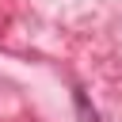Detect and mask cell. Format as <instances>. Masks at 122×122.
Segmentation results:
<instances>
[{"label":"cell","instance_id":"1","mask_svg":"<svg viewBox=\"0 0 122 122\" xmlns=\"http://www.w3.org/2000/svg\"><path fill=\"white\" fill-rule=\"evenodd\" d=\"M72 103H76V114H80V122H99V111L88 103L84 88H72Z\"/></svg>","mask_w":122,"mask_h":122}]
</instances>
